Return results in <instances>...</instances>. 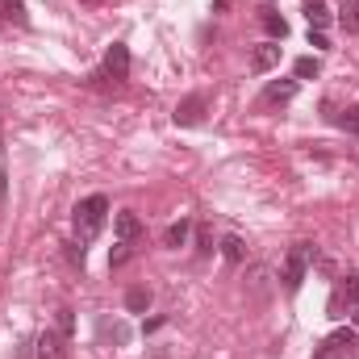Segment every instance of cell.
<instances>
[{"instance_id":"44dd1931","label":"cell","mask_w":359,"mask_h":359,"mask_svg":"<svg viewBox=\"0 0 359 359\" xmlns=\"http://www.w3.org/2000/svg\"><path fill=\"white\" fill-rule=\"evenodd\" d=\"M67 259H72L76 268H84V243H67Z\"/></svg>"},{"instance_id":"ac0fdd59","label":"cell","mask_w":359,"mask_h":359,"mask_svg":"<svg viewBox=\"0 0 359 359\" xmlns=\"http://www.w3.org/2000/svg\"><path fill=\"white\" fill-rule=\"evenodd\" d=\"M0 13H4L13 25H29V13H25V4H21V0H0Z\"/></svg>"},{"instance_id":"ba28073f","label":"cell","mask_w":359,"mask_h":359,"mask_svg":"<svg viewBox=\"0 0 359 359\" xmlns=\"http://www.w3.org/2000/svg\"><path fill=\"white\" fill-rule=\"evenodd\" d=\"M271 67H280V42H264L251 50V72L255 76H268Z\"/></svg>"},{"instance_id":"30bf717a","label":"cell","mask_w":359,"mask_h":359,"mask_svg":"<svg viewBox=\"0 0 359 359\" xmlns=\"http://www.w3.org/2000/svg\"><path fill=\"white\" fill-rule=\"evenodd\" d=\"M259 25L268 29V38H271V42H284V38H288V21H284V17H280L276 8H268V4L259 8Z\"/></svg>"},{"instance_id":"8fae6325","label":"cell","mask_w":359,"mask_h":359,"mask_svg":"<svg viewBox=\"0 0 359 359\" xmlns=\"http://www.w3.org/2000/svg\"><path fill=\"white\" fill-rule=\"evenodd\" d=\"M188 234H192V222H188V217H180V222H172V226L163 230V247H168V251L188 247Z\"/></svg>"},{"instance_id":"d6986e66","label":"cell","mask_w":359,"mask_h":359,"mask_svg":"<svg viewBox=\"0 0 359 359\" xmlns=\"http://www.w3.org/2000/svg\"><path fill=\"white\" fill-rule=\"evenodd\" d=\"M334 126H339V130H347V134H355V138H359V104H347V109H343V113L334 117Z\"/></svg>"},{"instance_id":"3957f363","label":"cell","mask_w":359,"mask_h":359,"mask_svg":"<svg viewBox=\"0 0 359 359\" xmlns=\"http://www.w3.org/2000/svg\"><path fill=\"white\" fill-rule=\"evenodd\" d=\"M126 80H130V46L126 42H113L104 50V63L92 76V84H126Z\"/></svg>"},{"instance_id":"484cf974","label":"cell","mask_w":359,"mask_h":359,"mask_svg":"<svg viewBox=\"0 0 359 359\" xmlns=\"http://www.w3.org/2000/svg\"><path fill=\"white\" fill-rule=\"evenodd\" d=\"M351 313H355V330H359V305H355V309H351Z\"/></svg>"},{"instance_id":"9a60e30c","label":"cell","mask_w":359,"mask_h":359,"mask_svg":"<svg viewBox=\"0 0 359 359\" xmlns=\"http://www.w3.org/2000/svg\"><path fill=\"white\" fill-rule=\"evenodd\" d=\"M222 255H226V264H243L247 259V243L238 234H226L222 238Z\"/></svg>"},{"instance_id":"9c48e42d","label":"cell","mask_w":359,"mask_h":359,"mask_svg":"<svg viewBox=\"0 0 359 359\" xmlns=\"http://www.w3.org/2000/svg\"><path fill=\"white\" fill-rule=\"evenodd\" d=\"M297 88H301V80H271L259 96V104H288L297 96Z\"/></svg>"},{"instance_id":"52a82bcc","label":"cell","mask_w":359,"mask_h":359,"mask_svg":"<svg viewBox=\"0 0 359 359\" xmlns=\"http://www.w3.org/2000/svg\"><path fill=\"white\" fill-rule=\"evenodd\" d=\"M113 230H117V243H126V247H134V243L142 238V217H138L134 209H121V213L113 217Z\"/></svg>"},{"instance_id":"7a4b0ae2","label":"cell","mask_w":359,"mask_h":359,"mask_svg":"<svg viewBox=\"0 0 359 359\" xmlns=\"http://www.w3.org/2000/svg\"><path fill=\"white\" fill-rule=\"evenodd\" d=\"M313 259H318V247H313V243H292V247H288V255H284V264H280V280H284V292H288V297L301 292L305 271H309Z\"/></svg>"},{"instance_id":"7c38bea8","label":"cell","mask_w":359,"mask_h":359,"mask_svg":"<svg viewBox=\"0 0 359 359\" xmlns=\"http://www.w3.org/2000/svg\"><path fill=\"white\" fill-rule=\"evenodd\" d=\"M339 25L343 34L359 38V0H339Z\"/></svg>"},{"instance_id":"6da1fadb","label":"cell","mask_w":359,"mask_h":359,"mask_svg":"<svg viewBox=\"0 0 359 359\" xmlns=\"http://www.w3.org/2000/svg\"><path fill=\"white\" fill-rule=\"evenodd\" d=\"M104 222H109V196H104V192H92V196H84V201L76 205V213H72L76 243H84V247H88L92 238L104 230Z\"/></svg>"},{"instance_id":"5b68a950","label":"cell","mask_w":359,"mask_h":359,"mask_svg":"<svg viewBox=\"0 0 359 359\" xmlns=\"http://www.w3.org/2000/svg\"><path fill=\"white\" fill-rule=\"evenodd\" d=\"M355 347H359V334L343 326V330H334V334L313 351V359H347V355H355Z\"/></svg>"},{"instance_id":"8992f818","label":"cell","mask_w":359,"mask_h":359,"mask_svg":"<svg viewBox=\"0 0 359 359\" xmlns=\"http://www.w3.org/2000/svg\"><path fill=\"white\" fill-rule=\"evenodd\" d=\"M359 305V276H347V280H339V288L330 292V318H343V313H351Z\"/></svg>"},{"instance_id":"277c9868","label":"cell","mask_w":359,"mask_h":359,"mask_svg":"<svg viewBox=\"0 0 359 359\" xmlns=\"http://www.w3.org/2000/svg\"><path fill=\"white\" fill-rule=\"evenodd\" d=\"M205 113H209V92H188V96L176 104L172 121L188 130V126H201V121H205Z\"/></svg>"},{"instance_id":"4fadbf2b","label":"cell","mask_w":359,"mask_h":359,"mask_svg":"<svg viewBox=\"0 0 359 359\" xmlns=\"http://www.w3.org/2000/svg\"><path fill=\"white\" fill-rule=\"evenodd\" d=\"M301 4H305L309 29H322V34H326V25H330V8H326V0H301Z\"/></svg>"},{"instance_id":"603a6c76","label":"cell","mask_w":359,"mask_h":359,"mask_svg":"<svg viewBox=\"0 0 359 359\" xmlns=\"http://www.w3.org/2000/svg\"><path fill=\"white\" fill-rule=\"evenodd\" d=\"M309 46H313V50H330V42H326L322 29H309Z\"/></svg>"},{"instance_id":"7402d4cb","label":"cell","mask_w":359,"mask_h":359,"mask_svg":"<svg viewBox=\"0 0 359 359\" xmlns=\"http://www.w3.org/2000/svg\"><path fill=\"white\" fill-rule=\"evenodd\" d=\"M72 326H76V318H72V309H59V334H63V339L72 334Z\"/></svg>"},{"instance_id":"d4e9b609","label":"cell","mask_w":359,"mask_h":359,"mask_svg":"<svg viewBox=\"0 0 359 359\" xmlns=\"http://www.w3.org/2000/svg\"><path fill=\"white\" fill-rule=\"evenodd\" d=\"M4 192H8V184H4V168H0V201H4Z\"/></svg>"},{"instance_id":"e0dca14e","label":"cell","mask_w":359,"mask_h":359,"mask_svg":"<svg viewBox=\"0 0 359 359\" xmlns=\"http://www.w3.org/2000/svg\"><path fill=\"white\" fill-rule=\"evenodd\" d=\"M38 359H63V334H42L38 339Z\"/></svg>"},{"instance_id":"cb8c5ba5","label":"cell","mask_w":359,"mask_h":359,"mask_svg":"<svg viewBox=\"0 0 359 359\" xmlns=\"http://www.w3.org/2000/svg\"><path fill=\"white\" fill-rule=\"evenodd\" d=\"M163 322H168V318H151V322H142V334H155V330H159Z\"/></svg>"},{"instance_id":"ffe728a7","label":"cell","mask_w":359,"mask_h":359,"mask_svg":"<svg viewBox=\"0 0 359 359\" xmlns=\"http://www.w3.org/2000/svg\"><path fill=\"white\" fill-rule=\"evenodd\" d=\"M196 251H201V255H213V234H209L205 226H196Z\"/></svg>"},{"instance_id":"5bb4252c","label":"cell","mask_w":359,"mask_h":359,"mask_svg":"<svg viewBox=\"0 0 359 359\" xmlns=\"http://www.w3.org/2000/svg\"><path fill=\"white\" fill-rule=\"evenodd\" d=\"M322 76V63L313 59V55H301L297 63H292V80H318Z\"/></svg>"},{"instance_id":"2e32d148","label":"cell","mask_w":359,"mask_h":359,"mask_svg":"<svg viewBox=\"0 0 359 359\" xmlns=\"http://www.w3.org/2000/svg\"><path fill=\"white\" fill-rule=\"evenodd\" d=\"M126 309H130V313H147V309H151V288L134 284V288L126 292Z\"/></svg>"}]
</instances>
